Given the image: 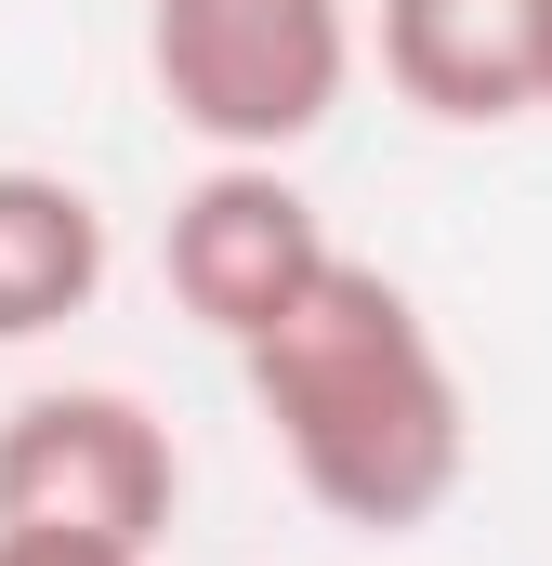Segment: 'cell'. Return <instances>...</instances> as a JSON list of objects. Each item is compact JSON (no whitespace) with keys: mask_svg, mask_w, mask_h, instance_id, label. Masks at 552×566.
I'll use <instances>...</instances> for the list:
<instances>
[{"mask_svg":"<svg viewBox=\"0 0 552 566\" xmlns=\"http://www.w3.org/2000/svg\"><path fill=\"white\" fill-rule=\"evenodd\" d=\"M237 369H251V409H264L289 488H302L329 527L408 541V527H434V514L460 501V474H474V409H460V369H447L434 316H421L382 264H342V251H329L316 290L237 343Z\"/></svg>","mask_w":552,"mask_h":566,"instance_id":"cell-1","label":"cell"},{"mask_svg":"<svg viewBox=\"0 0 552 566\" xmlns=\"http://www.w3.org/2000/svg\"><path fill=\"white\" fill-rule=\"evenodd\" d=\"M145 80L211 158H289L355 93V0H145Z\"/></svg>","mask_w":552,"mask_h":566,"instance_id":"cell-2","label":"cell"},{"mask_svg":"<svg viewBox=\"0 0 552 566\" xmlns=\"http://www.w3.org/2000/svg\"><path fill=\"white\" fill-rule=\"evenodd\" d=\"M184 501V448L171 422L119 382H40L0 409V527H66L106 554H158Z\"/></svg>","mask_w":552,"mask_h":566,"instance_id":"cell-3","label":"cell"},{"mask_svg":"<svg viewBox=\"0 0 552 566\" xmlns=\"http://www.w3.org/2000/svg\"><path fill=\"white\" fill-rule=\"evenodd\" d=\"M158 264H171V303H184L211 343H251L264 316H289V303L316 290L329 224H316V198H302L276 158H211V171L171 198Z\"/></svg>","mask_w":552,"mask_h":566,"instance_id":"cell-4","label":"cell"},{"mask_svg":"<svg viewBox=\"0 0 552 566\" xmlns=\"http://www.w3.org/2000/svg\"><path fill=\"white\" fill-rule=\"evenodd\" d=\"M540 13L552 0H382V80L447 133H500L540 106Z\"/></svg>","mask_w":552,"mask_h":566,"instance_id":"cell-5","label":"cell"},{"mask_svg":"<svg viewBox=\"0 0 552 566\" xmlns=\"http://www.w3.org/2000/svg\"><path fill=\"white\" fill-rule=\"evenodd\" d=\"M106 264H119V251H106V211H93V185L0 158V343H40V329L93 316Z\"/></svg>","mask_w":552,"mask_h":566,"instance_id":"cell-6","label":"cell"},{"mask_svg":"<svg viewBox=\"0 0 552 566\" xmlns=\"http://www.w3.org/2000/svg\"><path fill=\"white\" fill-rule=\"evenodd\" d=\"M0 566H145V554H106V541H66V527H0Z\"/></svg>","mask_w":552,"mask_h":566,"instance_id":"cell-7","label":"cell"},{"mask_svg":"<svg viewBox=\"0 0 552 566\" xmlns=\"http://www.w3.org/2000/svg\"><path fill=\"white\" fill-rule=\"evenodd\" d=\"M540 106H552V13H540Z\"/></svg>","mask_w":552,"mask_h":566,"instance_id":"cell-8","label":"cell"}]
</instances>
